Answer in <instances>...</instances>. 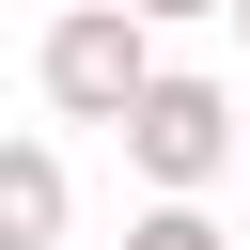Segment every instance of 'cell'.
<instances>
[{
	"label": "cell",
	"instance_id": "52a82bcc",
	"mask_svg": "<svg viewBox=\"0 0 250 250\" xmlns=\"http://www.w3.org/2000/svg\"><path fill=\"white\" fill-rule=\"evenodd\" d=\"M234 31H250V0H234Z\"/></svg>",
	"mask_w": 250,
	"mask_h": 250
},
{
	"label": "cell",
	"instance_id": "7a4b0ae2",
	"mask_svg": "<svg viewBox=\"0 0 250 250\" xmlns=\"http://www.w3.org/2000/svg\"><path fill=\"white\" fill-rule=\"evenodd\" d=\"M141 78H156V31H141L125 0H62V16H47V47H31V94H47L62 125H125V109H141Z\"/></svg>",
	"mask_w": 250,
	"mask_h": 250
},
{
	"label": "cell",
	"instance_id": "5b68a950",
	"mask_svg": "<svg viewBox=\"0 0 250 250\" xmlns=\"http://www.w3.org/2000/svg\"><path fill=\"white\" fill-rule=\"evenodd\" d=\"M141 31H188V16H234V0H125Z\"/></svg>",
	"mask_w": 250,
	"mask_h": 250
},
{
	"label": "cell",
	"instance_id": "8992f818",
	"mask_svg": "<svg viewBox=\"0 0 250 250\" xmlns=\"http://www.w3.org/2000/svg\"><path fill=\"white\" fill-rule=\"evenodd\" d=\"M234 172H250V94H234Z\"/></svg>",
	"mask_w": 250,
	"mask_h": 250
},
{
	"label": "cell",
	"instance_id": "6da1fadb",
	"mask_svg": "<svg viewBox=\"0 0 250 250\" xmlns=\"http://www.w3.org/2000/svg\"><path fill=\"white\" fill-rule=\"evenodd\" d=\"M109 141H125V172H141L156 203H203V188L234 172V78H203V62H156V78H141V109H125Z\"/></svg>",
	"mask_w": 250,
	"mask_h": 250
},
{
	"label": "cell",
	"instance_id": "3957f363",
	"mask_svg": "<svg viewBox=\"0 0 250 250\" xmlns=\"http://www.w3.org/2000/svg\"><path fill=\"white\" fill-rule=\"evenodd\" d=\"M62 219H78L62 141H0V250H62Z\"/></svg>",
	"mask_w": 250,
	"mask_h": 250
},
{
	"label": "cell",
	"instance_id": "277c9868",
	"mask_svg": "<svg viewBox=\"0 0 250 250\" xmlns=\"http://www.w3.org/2000/svg\"><path fill=\"white\" fill-rule=\"evenodd\" d=\"M125 250H234V234H219L203 203H141V219H125Z\"/></svg>",
	"mask_w": 250,
	"mask_h": 250
}]
</instances>
